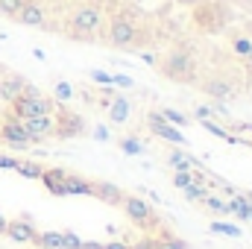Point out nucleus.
I'll list each match as a JSON object with an SVG mask.
<instances>
[{
    "label": "nucleus",
    "instance_id": "obj_36",
    "mask_svg": "<svg viewBox=\"0 0 252 249\" xmlns=\"http://www.w3.org/2000/svg\"><path fill=\"white\" fill-rule=\"evenodd\" d=\"M3 70H6V67H0V73H3Z\"/></svg>",
    "mask_w": 252,
    "mask_h": 249
},
{
    "label": "nucleus",
    "instance_id": "obj_7",
    "mask_svg": "<svg viewBox=\"0 0 252 249\" xmlns=\"http://www.w3.org/2000/svg\"><path fill=\"white\" fill-rule=\"evenodd\" d=\"M0 144H9V147H30L32 141H30V135L24 132V126H21V121L12 115V118H3L0 121Z\"/></svg>",
    "mask_w": 252,
    "mask_h": 249
},
{
    "label": "nucleus",
    "instance_id": "obj_11",
    "mask_svg": "<svg viewBox=\"0 0 252 249\" xmlns=\"http://www.w3.org/2000/svg\"><path fill=\"white\" fill-rule=\"evenodd\" d=\"M121 208H124V214L132 220V223H150V220H153L150 205H147L144 199H138V196H124Z\"/></svg>",
    "mask_w": 252,
    "mask_h": 249
},
{
    "label": "nucleus",
    "instance_id": "obj_26",
    "mask_svg": "<svg viewBox=\"0 0 252 249\" xmlns=\"http://www.w3.org/2000/svg\"><path fill=\"white\" fill-rule=\"evenodd\" d=\"M15 173H21V176H27V179H41L44 167H38V164H32V161H21Z\"/></svg>",
    "mask_w": 252,
    "mask_h": 249
},
{
    "label": "nucleus",
    "instance_id": "obj_33",
    "mask_svg": "<svg viewBox=\"0 0 252 249\" xmlns=\"http://www.w3.org/2000/svg\"><path fill=\"white\" fill-rule=\"evenodd\" d=\"M103 249H129L126 244H109V247H103Z\"/></svg>",
    "mask_w": 252,
    "mask_h": 249
},
{
    "label": "nucleus",
    "instance_id": "obj_22",
    "mask_svg": "<svg viewBox=\"0 0 252 249\" xmlns=\"http://www.w3.org/2000/svg\"><path fill=\"white\" fill-rule=\"evenodd\" d=\"M232 50H235L241 59H247L250 50H252V38L250 35H235V38H232Z\"/></svg>",
    "mask_w": 252,
    "mask_h": 249
},
{
    "label": "nucleus",
    "instance_id": "obj_16",
    "mask_svg": "<svg viewBox=\"0 0 252 249\" xmlns=\"http://www.w3.org/2000/svg\"><path fill=\"white\" fill-rule=\"evenodd\" d=\"M94 196L103 199V202H109V205H121L124 202V190L109 185V182H94Z\"/></svg>",
    "mask_w": 252,
    "mask_h": 249
},
{
    "label": "nucleus",
    "instance_id": "obj_3",
    "mask_svg": "<svg viewBox=\"0 0 252 249\" xmlns=\"http://www.w3.org/2000/svg\"><path fill=\"white\" fill-rule=\"evenodd\" d=\"M103 41L109 44V47H118V50H132L135 44H138V27L124 18V15H115L112 21H106V27H103Z\"/></svg>",
    "mask_w": 252,
    "mask_h": 249
},
{
    "label": "nucleus",
    "instance_id": "obj_10",
    "mask_svg": "<svg viewBox=\"0 0 252 249\" xmlns=\"http://www.w3.org/2000/svg\"><path fill=\"white\" fill-rule=\"evenodd\" d=\"M27 79L21 76V73H12V70H3L0 73V100H6V103H12V100H18L24 91H27Z\"/></svg>",
    "mask_w": 252,
    "mask_h": 249
},
{
    "label": "nucleus",
    "instance_id": "obj_4",
    "mask_svg": "<svg viewBox=\"0 0 252 249\" xmlns=\"http://www.w3.org/2000/svg\"><path fill=\"white\" fill-rule=\"evenodd\" d=\"M158 70H161L167 79H176V82H193L196 59L190 56L188 50H170V53L158 62Z\"/></svg>",
    "mask_w": 252,
    "mask_h": 249
},
{
    "label": "nucleus",
    "instance_id": "obj_17",
    "mask_svg": "<svg viewBox=\"0 0 252 249\" xmlns=\"http://www.w3.org/2000/svg\"><path fill=\"white\" fill-rule=\"evenodd\" d=\"M202 91H205L208 97H214V100H229V97L235 94V88H232L226 79H208V82L202 85Z\"/></svg>",
    "mask_w": 252,
    "mask_h": 249
},
{
    "label": "nucleus",
    "instance_id": "obj_5",
    "mask_svg": "<svg viewBox=\"0 0 252 249\" xmlns=\"http://www.w3.org/2000/svg\"><path fill=\"white\" fill-rule=\"evenodd\" d=\"M24 132L30 135L32 144H41L47 141L50 135H56V115H38V118H24L21 121Z\"/></svg>",
    "mask_w": 252,
    "mask_h": 249
},
{
    "label": "nucleus",
    "instance_id": "obj_12",
    "mask_svg": "<svg viewBox=\"0 0 252 249\" xmlns=\"http://www.w3.org/2000/svg\"><path fill=\"white\" fill-rule=\"evenodd\" d=\"M79 132H82V118L73 115V112H67V109H62L56 115V135L59 138H70V135H79Z\"/></svg>",
    "mask_w": 252,
    "mask_h": 249
},
{
    "label": "nucleus",
    "instance_id": "obj_23",
    "mask_svg": "<svg viewBox=\"0 0 252 249\" xmlns=\"http://www.w3.org/2000/svg\"><path fill=\"white\" fill-rule=\"evenodd\" d=\"M53 97H56V100H62V103L73 100V88H70V82L56 79V82H53Z\"/></svg>",
    "mask_w": 252,
    "mask_h": 249
},
{
    "label": "nucleus",
    "instance_id": "obj_6",
    "mask_svg": "<svg viewBox=\"0 0 252 249\" xmlns=\"http://www.w3.org/2000/svg\"><path fill=\"white\" fill-rule=\"evenodd\" d=\"M147 126H150V132H153V135H158L161 141L176 144V147H188L185 135H182L173 124H167V121L161 118V112H150V115H147Z\"/></svg>",
    "mask_w": 252,
    "mask_h": 249
},
{
    "label": "nucleus",
    "instance_id": "obj_25",
    "mask_svg": "<svg viewBox=\"0 0 252 249\" xmlns=\"http://www.w3.org/2000/svg\"><path fill=\"white\" fill-rule=\"evenodd\" d=\"M118 147L124 150L126 156H141V153H144V144H141L138 138H121V141H118Z\"/></svg>",
    "mask_w": 252,
    "mask_h": 249
},
{
    "label": "nucleus",
    "instance_id": "obj_31",
    "mask_svg": "<svg viewBox=\"0 0 252 249\" xmlns=\"http://www.w3.org/2000/svg\"><path fill=\"white\" fill-rule=\"evenodd\" d=\"M18 158H12V156H6V153H0V170H18Z\"/></svg>",
    "mask_w": 252,
    "mask_h": 249
},
{
    "label": "nucleus",
    "instance_id": "obj_19",
    "mask_svg": "<svg viewBox=\"0 0 252 249\" xmlns=\"http://www.w3.org/2000/svg\"><path fill=\"white\" fill-rule=\"evenodd\" d=\"M35 247H41V249H64V235H59V232H38Z\"/></svg>",
    "mask_w": 252,
    "mask_h": 249
},
{
    "label": "nucleus",
    "instance_id": "obj_28",
    "mask_svg": "<svg viewBox=\"0 0 252 249\" xmlns=\"http://www.w3.org/2000/svg\"><path fill=\"white\" fill-rule=\"evenodd\" d=\"M196 179H199V173H188V170H173V185L179 187V190H182V187H188L190 182H196Z\"/></svg>",
    "mask_w": 252,
    "mask_h": 249
},
{
    "label": "nucleus",
    "instance_id": "obj_32",
    "mask_svg": "<svg viewBox=\"0 0 252 249\" xmlns=\"http://www.w3.org/2000/svg\"><path fill=\"white\" fill-rule=\"evenodd\" d=\"M112 85H121V88H132L135 82H132V76H124V73H118V76H112Z\"/></svg>",
    "mask_w": 252,
    "mask_h": 249
},
{
    "label": "nucleus",
    "instance_id": "obj_24",
    "mask_svg": "<svg viewBox=\"0 0 252 249\" xmlns=\"http://www.w3.org/2000/svg\"><path fill=\"white\" fill-rule=\"evenodd\" d=\"M161 118H164L167 124H173L176 129H179V126H190V118L188 115H182V112H176V109H164Z\"/></svg>",
    "mask_w": 252,
    "mask_h": 249
},
{
    "label": "nucleus",
    "instance_id": "obj_30",
    "mask_svg": "<svg viewBox=\"0 0 252 249\" xmlns=\"http://www.w3.org/2000/svg\"><path fill=\"white\" fill-rule=\"evenodd\" d=\"M88 76L97 82V85H112V73H106V70H100V67H94V70H88Z\"/></svg>",
    "mask_w": 252,
    "mask_h": 249
},
{
    "label": "nucleus",
    "instance_id": "obj_13",
    "mask_svg": "<svg viewBox=\"0 0 252 249\" xmlns=\"http://www.w3.org/2000/svg\"><path fill=\"white\" fill-rule=\"evenodd\" d=\"M167 164L173 167V170H188V173H202V164L190 156V153H185L182 147L179 150H170L167 153Z\"/></svg>",
    "mask_w": 252,
    "mask_h": 249
},
{
    "label": "nucleus",
    "instance_id": "obj_14",
    "mask_svg": "<svg viewBox=\"0 0 252 249\" xmlns=\"http://www.w3.org/2000/svg\"><path fill=\"white\" fill-rule=\"evenodd\" d=\"M62 185H64V196H94V182L79 179L73 173H64Z\"/></svg>",
    "mask_w": 252,
    "mask_h": 249
},
{
    "label": "nucleus",
    "instance_id": "obj_21",
    "mask_svg": "<svg viewBox=\"0 0 252 249\" xmlns=\"http://www.w3.org/2000/svg\"><path fill=\"white\" fill-rule=\"evenodd\" d=\"M182 196H185V199H190V202H196V199L208 196V185H205L202 179H196V182H190L188 187H182Z\"/></svg>",
    "mask_w": 252,
    "mask_h": 249
},
{
    "label": "nucleus",
    "instance_id": "obj_35",
    "mask_svg": "<svg viewBox=\"0 0 252 249\" xmlns=\"http://www.w3.org/2000/svg\"><path fill=\"white\" fill-rule=\"evenodd\" d=\"M247 64H250V67H252V50H250V56H247Z\"/></svg>",
    "mask_w": 252,
    "mask_h": 249
},
{
    "label": "nucleus",
    "instance_id": "obj_2",
    "mask_svg": "<svg viewBox=\"0 0 252 249\" xmlns=\"http://www.w3.org/2000/svg\"><path fill=\"white\" fill-rule=\"evenodd\" d=\"M9 106H12V115H15L18 121H24V118H38V115H53V112H56V100L47 97V94H41L35 85H27V91H24L18 100H12Z\"/></svg>",
    "mask_w": 252,
    "mask_h": 249
},
{
    "label": "nucleus",
    "instance_id": "obj_9",
    "mask_svg": "<svg viewBox=\"0 0 252 249\" xmlns=\"http://www.w3.org/2000/svg\"><path fill=\"white\" fill-rule=\"evenodd\" d=\"M3 235H6L9 241H15V244H35L38 229H35L30 220H6Z\"/></svg>",
    "mask_w": 252,
    "mask_h": 249
},
{
    "label": "nucleus",
    "instance_id": "obj_8",
    "mask_svg": "<svg viewBox=\"0 0 252 249\" xmlns=\"http://www.w3.org/2000/svg\"><path fill=\"white\" fill-rule=\"evenodd\" d=\"M15 21L24 24V27L41 30V27H47V9H44V3H38V0H24V6H21V12L15 15Z\"/></svg>",
    "mask_w": 252,
    "mask_h": 249
},
{
    "label": "nucleus",
    "instance_id": "obj_18",
    "mask_svg": "<svg viewBox=\"0 0 252 249\" xmlns=\"http://www.w3.org/2000/svg\"><path fill=\"white\" fill-rule=\"evenodd\" d=\"M62 179H64V170H59V167H50V170H44V173H41V182L47 185V190H50L53 196H64Z\"/></svg>",
    "mask_w": 252,
    "mask_h": 249
},
{
    "label": "nucleus",
    "instance_id": "obj_20",
    "mask_svg": "<svg viewBox=\"0 0 252 249\" xmlns=\"http://www.w3.org/2000/svg\"><path fill=\"white\" fill-rule=\"evenodd\" d=\"M202 202H205V208L211 211V214H217V217H226V214H232V208H229V202H223L220 196H202Z\"/></svg>",
    "mask_w": 252,
    "mask_h": 249
},
{
    "label": "nucleus",
    "instance_id": "obj_34",
    "mask_svg": "<svg viewBox=\"0 0 252 249\" xmlns=\"http://www.w3.org/2000/svg\"><path fill=\"white\" fill-rule=\"evenodd\" d=\"M3 229H6V217L0 214V235H3Z\"/></svg>",
    "mask_w": 252,
    "mask_h": 249
},
{
    "label": "nucleus",
    "instance_id": "obj_29",
    "mask_svg": "<svg viewBox=\"0 0 252 249\" xmlns=\"http://www.w3.org/2000/svg\"><path fill=\"white\" fill-rule=\"evenodd\" d=\"M211 232H217V235H229V238H241V229H238V226H232V223H220V220L211 223Z\"/></svg>",
    "mask_w": 252,
    "mask_h": 249
},
{
    "label": "nucleus",
    "instance_id": "obj_15",
    "mask_svg": "<svg viewBox=\"0 0 252 249\" xmlns=\"http://www.w3.org/2000/svg\"><path fill=\"white\" fill-rule=\"evenodd\" d=\"M106 112H109V121L112 124H126L129 121V115H132V103L126 100V97H112L109 100V106H106Z\"/></svg>",
    "mask_w": 252,
    "mask_h": 249
},
{
    "label": "nucleus",
    "instance_id": "obj_1",
    "mask_svg": "<svg viewBox=\"0 0 252 249\" xmlns=\"http://www.w3.org/2000/svg\"><path fill=\"white\" fill-rule=\"evenodd\" d=\"M106 9L100 3H76L67 15V35L76 41H91L106 27Z\"/></svg>",
    "mask_w": 252,
    "mask_h": 249
},
{
    "label": "nucleus",
    "instance_id": "obj_27",
    "mask_svg": "<svg viewBox=\"0 0 252 249\" xmlns=\"http://www.w3.org/2000/svg\"><path fill=\"white\" fill-rule=\"evenodd\" d=\"M21 6H24V0H0V15L15 21V15L21 12Z\"/></svg>",
    "mask_w": 252,
    "mask_h": 249
}]
</instances>
